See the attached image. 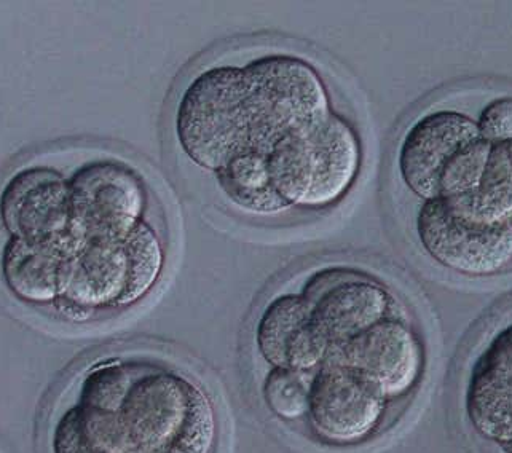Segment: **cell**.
Segmentation results:
<instances>
[{"label":"cell","mask_w":512,"mask_h":453,"mask_svg":"<svg viewBox=\"0 0 512 453\" xmlns=\"http://www.w3.org/2000/svg\"><path fill=\"white\" fill-rule=\"evenodd\" d=\"M213 402L186 375L134 359H104L80 375L53 415L48 453H214Z\"/></svg>","instance_id":"6da1fadb"},{"label":"cell","mask_w":512,"mask_h":453,"mask_svg":"<svg viewBox=\"0 0 512 453\" xmlns=\"http://www.w3.org/2000/svg\"><path fill=\"white\" fill-rule=\"evenodd\" d=\"M273 184L289 206L323 208L342 200L361 170L358 134L340 115L302 128L268 152Z\"/></svg>","instance_id":"7a4b0ae2"},{"label":"cell","mask_w":512,"mask_h":453,"mask_svg":"<svg viewBox=\"0 0 512 453\" xmlns=\"http://www.w3.org/2000/svg\"><path fill=\"white\" fill-rule=\"evenodd\" d=\"M490 149L473 119L455 111L431 112L402 139L399 173L423 201L476 194Z\"/></svg>","instance_id":"3957f363"},{"label":"cell","mask_w":512,"mask_h":453,"mask_svg":"<svg viewBox=\"0 0 512 453\" xmlns=\"http://www.w3.org/2000/svg\"><path fill=\"white\" fill-rule=\"evenodd\" d=\"M176 133L184 154L205 170H222L253 150L245 69L209 67L182 93Z\"/></svg>","instance_id":"277c9868"},{"label":"cell","mask_w":512,"mask_h":453,"mask_svg":"<svg viewBox=\"0 0 512 453\" xmlns=\"http://www.w3.org/2000/svg\"><path fill=\"white\" fill-rule=\"evenodd\" d=\"M245 69L251 111V146L267 154L276 142L332 114L315 67L297 56L268 55Z\"/></svg>","instance_id":"5b68a950"},{"label":"cell","mask_w":512,"mask_h":453,"mask_svg":"<svg viewBox=\"0 0 512 453\" xmlns=\"http://www.w3.org/2000/svg\"><path fill=\"white\" fill-rule=\"evenodd\" d=\"M417 233L426 253L461 275H497L511 264V230L484 214L474 194L423 201Z\"/></svg>","instance_id":"8992f818"},{"label":"cell","mask_w":512,"mask_h":453,"mask_svg":"<svg viewBox=\"0 0 512 453\" xmlns=\"http://www.w3.org/2000/svg\"><path fill=\"white\" fill-rule=\"evenodd\" d=\"M69 189V259L79 253L87 241L125 240L142 222L146 189L138 174L122 163L111 160L88 163L69 179Z\"/></svg>","instance_id":"52a82bcc"},{"label":"cell","mask_w":512,"mask_h":453,"mask_svg":"<svg viewBox=\"0 0 512 453\" xmlns=\"http://www.w3.org/2000/svg\"><path fill=\"white\" fill-rule=\"evenodd\" d=\"M388 407L371 383L335 361H326L310 379L307 423L327 446H359L374 438Z\"/></svg>","instance_id":"ba28073f"},{"label":"cell","mask_w":512,"mask_h":453,"mask_svg":"<svg viewBox=\"0 0 512 453\" xmlns=\"http://www.w3.org/2000/svg\"><path fill=\"white\" fill-rule=\"evenodd\" d=\"M327 361L358 372L388 402L409 396L425 372V348L404 321L385 318L332 351Z\"/></svg>","instance_id":"9c48e42d"},{"label":"cell","mask_w":512,"mask_h":453,"mask_svg":"<svg viewBox=\"0 0 512 453\" xmlns=\"http://www.w3.org/2000/svg\"><path fill=\"white\" fill-rule=\"evenodd\" d=\"M0 219L10 238L50 249L63 259L71 225L69 179L44 166L18 171L0 194Z\"/></svg>","instance_id":"30bf717a"},{"label":"cell","mask_w":512,"mask_h":453,"mask_svg":"<svg viewBox=\"0 0 512 453\" xmlns=\"http://www.w3.org/2000/svg\"><path fill=\"white\" fill-rule=\"evenodd\" d=\"M332 351L388 318L390 292L369 276L327 270L313 276L304 294Z\"/></svg>","instance_id":"8fae6325"},{"label":"cell","mask_w":512,"mask_h":453,"mask_svg":"<svg viewBox=\"0 0 512 453\" xmlns=\"http://www.w3.org/2000/svg\"><path fill=\"white\" fill-rule=\"evenodd\" d=\"M260 356L272 367L291 371H318L331 345L313 320L312 307L304 296L281 294L265 307L256 327Z\"/></svg>","instance_id":"7c38bea8"},{"label":"cell","mask_w":512,"mask_h":453,"mask_svg":"<svg viewBox=\"0 0 512 453\" xmlns=\"http://www.w3.org/2000/svg\"><path fill=\"white\" fill-rule=\"evenodd\" d=\"M465 414L477 436L498 450L512 441V324L476 359L466 385Z\"/></svg>","instance_id":"4fadbf2b"},{"label":"cell","mask_w":512,"mask_h":453,"mask_svg":"<svg viewBox=\"0 0 512 453\" xmlns=\"http://www.w3.org/2000/svg\"><path fill=\"white\" fill-rule=\"evenodd\" d=\"M63 259L50 249L10 238L2 251L0 270L5 288L23 304L47 307L60 297Z\"/></svg>","instance_id":"5bb4252c"},{"label":"cell","mask_w":512,"mask_h":453,"mask_svg":"<svg viewBox=\"0 0 512 453\" xmlns=\"http://www.w3.org/2000/svg\"><path fill=\"white\" fill-rule=\"evenodd\" d=\"M217 184L233 205L256 216H272L291 206L273 184L268 155L249 150L216 173Z\"/></svg>","instance_id":"9a60e30c"},{"label":"cell","mask_w":512,"mask_h":453,"mask_svg":"<svg viewBox=\"0 0 512 453\" xmlns=\"http://www.w3.org/2000/svg\"><path fill=\"white\" fill-rule=\"evenodd\" d=\"M474 195L484 214L512 232V142L492 146Z\"/></svg>","instance_id":"2e32d148"},{"label":"cell","mask_w":512,"mask_h":453,"mask_svg":"<svg viewBox=\"0 0 512 453\" xmlns=\"http://www.w3.org/2000/svg\"><path fill=\"white\" fill-rule=\"evenodd\" d=\"M264 401L268 410L286 422L307 418L310 380L302 372L272 367L264 380Z\"/></svg>","instance_id":"e0dca14e"},{"label":"cell","mask_w":512,"mask_h":453,"mask_svg":"<svg viewBox=\"0 0 512 453\" xmlns=\"http://www.w3.org/2000/svg\"><path fill=\"white\" fill-rule=\"evenodd\" d=\"M477 128L482 138L495 146L503 142H512V98L495 99L485 106Z\"/></svg>","instance_id":"ac0fdd59"},{"label":"cell","mask_w":512,"mask_h":453,"mask_svg":"<svg viewBox=\"0 0 512 453\" xmlns=\"http://www.w3.org/2000/svg\"><path fill=\"white\" fill-rule=\"evenodd\" d=\"M160 453H187L184 452V450L179 449V447H173V449L163 450V452Z\"/></svg>","instance_id":"d6986e66"},{"label":"cell","mask_w":512,"mask_h":453,"mask_svg":"<svg viewBox=\"0 0 512 453\" xmlns=\"http://www.w3.org/2000/svg\"><path fill=\"white\" fill-rule=\"evenodd\" d=\"M501 453H512V441L509 442L505 449H501Z\"/></svg>","instance_id":"ffe728a7"}]
</instances>
